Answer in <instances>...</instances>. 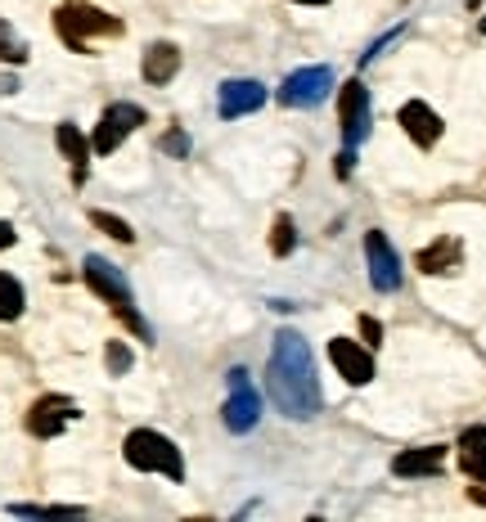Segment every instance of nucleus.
Wrapping results in <instances>:
<instances>
[{"label":"nucleus","instance_id":"obj_1","mask_svg":"<svg viewBox=\"0 0 486 522\" xmlns=\"http://www.w3.org/2000/svg\"><path fill=\"white\" fill-rule=\"evenodd\" d=\"M266 378H270V396H275V405L288 419H311L320 410L315 360H311V347L302 342V333H293V329L279 333L275 347H270Z\"/></svg>","mask_w":486,"mask_h":522},{"label":"nucleus","instance_id":"obj_2","mask_svg":"<svg viewBox=\"0 0 486 522\" xmlns=\"http://www.w3.org/2000/svg\"><path fill=\"white\" fill-rule=\"evenodd\" d=\"M122 455H126V464L131 468H140V473H167V477H185V464H180V450L171 446L162 432H153V428H135L131 437H126V446H122Z\"/></svg>","mask_w":486,"mask_h":522},{"label":"nucleus","instance_id":"obj_3","mask_svg":"<svg viewBox=\"0 0 486 522\" xmlns=\"http://www.w3.org/2000/svg\"><path fill=\"white\" fill-rule=\"evenodd\" d=\"M86 284L95 288V293L104 297V302H113V311L122 315V320L131 324L135 333H144V338H149V324H144V320H140V311H135L131 288H126V279L117 275V270L108 266L104 257H86Z\"/></svg>","mask_w":486,"mask_h":522},{"label":"nucleus","instance_id":"obj_4","mask_svg":"<svg viewBox=\"0 0 486 522\" xmlns=\"http://www.w3.org/2000/svg\"><path fill=\"white\" fill-rule=\"evenodd\" d=\"M54 27L63 32V41H68L72 50H86V36H90V32H104V36L122 32V23H117V18L99 14V9H90V5H68V9H59V14H54Z\"/></svg>","mask_w":486,"mask_h":522},{"label":"nucleus","instance_id":"obj_5","mask_svg":"<svg viewBox=\"0 0 486 522\" xmlns=\"http://www.w3.org/2000/svg\"><path fill=\"white\" fill-rule=\"evenodd\" d=\"M329 90H333V68L315 63V68H297L293 77L279 86V99H284L288 108H315Z\"/></svg>","mask_w":486,"mask_h":522},{"label":"nucleus","instance_id":"obj_6","mask_svg":"<svg viewBox=\"0 0 486 522\" xmlns=\"http://www.w3.org/2000/svg\"><path fill=\"white\" fill-rule=\"evenodd\" d=\"M365 257H369V284L378 293H396L401 288V257H396V248L387 243L383 230L365 234Z\"/></svg>","mask_w":486,"mask_h":522},{"label":"nucleus","instance_id":"obj_7","mask_svg":"<svg viewBox=\"0 0 486 522\" xmlns=\"http://www.w3.org/2000/svg\"><path fill=\"white\" fill-rule=\"evenodd\" d=\"M261 419V401L257 392H252L248 374L243 369H234L230 374V401H225V428L230 432H252Z\"/></svg>","mask_w":486,"mask_h":522},{"label":"nucleus","instance_id":"obj_8","mask_svg":"<svg viewBox=\"0 0 486 522\" xmlns=\"http://www.w3.org/2000/svg\"><path fill=\"white\" fill-rule=\"evenodd\" d=\"M140 122H144V108H135V104H113V108H104V117H99V126H95V140H90V149H95V153H113L117 144H122Z\"/></svg>","mask_w":486,"mask_h":522},{"label":"nucleus","instance_id":"obj_9","mask_svg":"<svg viewBox=\"0 0 486 522\" xmlns=\"http://www.w3.org/2000/svg\"><path fill=\"white\" fill-rule=\"evenodd\" d=\"M338 117H342V140H347V149H356L369 135V90L360 86V81H347V90H342V99H338Z\"/></svg>","mask_w":486,"mask_h":522},{"label":"nucleus","instance_id":"obj_10","mask_svg":"<svg viewBox=\"0 0 486 522\" xmlns=\"http://www.w3.org/2000/svg\"><path fill=\"white\" fill-rule=\"evenodd\" d=\"M329 360L338 365V374L347 378L351 387H365L369 378H374V356H369L360 342H351V338H333L329 342Z\"/></svg>","mask_w":486,"mask_h":522},{"label":"nucleus","instance_id":"obj_11","mask_svg":"<svg viewBox=\"0 0 486 522\" xmlns=\"http://www.w3.org/2000/svg\"><path fill=\"white\" fill-rule=\"evenodd\" d=\"M77 414V405L68 401V396H41V401L32 405V414H27V428L36 432V437H54V432H63V423Z\"/></svg>","mask_w":486,"mask_h":522},{"label":"nucleus","instance_id":"obj_12","mask_svg":"<svg viewBox=\"0 0 486 522\" xmlns=\"http://www.w3.org/2000/svg\"><path fill=\"white\" fill-rule=\"evenodd\" d=\"M261 104H266V86H261V81H225L221 86L225 122H234V117H243V113H257Z\"/></svg>","mask_w":486,"mask_h":522},{"label":"nucleus","instance_id":"obj_13","mask_svg":"<svg viewBox=\"0 0 486 522\" xmlns=\"http://www.w3.org/2000/svg\"><path fill=\"white\" fill-rule=\"evenodd\" d=\"M401 126H405V135H410L419 149H432V144L441 140V117L432 113L423 99H410V104L401 108Z\"/></svg>","mask_w":486,"mask_h":522},{"label":"nucleus","instance_id":"obj_14","mask_svg":"<svg viewBox=\"0 0 486 522\" xmlns=\"http://www.w3.org/2000/svg\"><path fill=\"white\" fill-rule=\"evenodd\" d=\"M459 261H464V243L459 239H437V243H428V248L419 252V270L423 275H455L459 270Z\"/></svg>","mask_w":486,"mask_h":522},{"label":"nucleus","instance_id":"obj_15","mask_svg":"<svg viewBox=\"0 0 486 522\" xmlns=\"http://www.w3.org/2000/svg\"><path fill=\"white\" fill-rule=\"evenodd\" d=\"M441 464H446V450L441 446L401 450V455L392 459V473L396 477H432V473H441Z\"/></svg>","mask_w":486,"mask_h":522},{"label":"nucleus","instance_id":"obj_16","mask_svg":"<svg viewBox=\"0 0 486 522\" xmlns=\"http://www.w3.org/2000/svg\"><path fill=\"white\" fill-rule=\"evenodd\" d=\"M180 68V50L171 41H158L144 50V81H153V86H162V81H171Z\"/></svg>","mask_w":486,"mask_h":522},{"label":"nucleus","instance_id":"obj_17","mask_svg":"<svg viewBox=\"0 0 486 522\" xmlns=\"http://www.w3.org/2000/svg\"><path fill=\"white\" fill-rule=\"evenodd\" d=\"M54 140H59V149H63V158L72 162V176L77 180H86V162H90V144L81 140V131L72 122H59V131H54Z\"/></svg>","mask_w":486,"mask_h":522},{"label":"nucleus","instance_id":"obj_18","mask_svg":"<svg viewBox=\"0 0 486 522\" xmlns=\"http://www.w3.org/2000/svg\"><path fill=\"white\" fill-rule=\"evenodd\" d=\"M23 284L14 275H0V320H18L23 315Z\"/></svg>","mask_w":486,"mask_h":522},{"label":"nucleus","instance_id":"obj_19","mask_svg":"<svg viewBox=\"0 0 486 522\" xmlns=\"http://www.w3.org/2000/svg\"><path fill=\"white\" fill-rule=\"evenodd\" d=\"M459 468H464L468 477H486V441H464V450H459Z\"/></svg>","mask_w":486,"mask_h":522},{"label":"nucleus","instance_id":"obj_20","mask_svg":"<svg viewBox=\"0 0 486 522\" xmlns=\"http://www.w3.org/2000/svg\"><path fill=\"white\" fill-rule=\"evenodd\" d=\"M293 248H297L293 221H288V216H275V225H270V252H275V257H288Z\"/></svg>","mask_w":486,"mask_h":522},{"label":"nucleus","instance_id":"obj_21","mask_svg":"<svg viewBox=\"0 0 486 522\" xmlns=\"http://www.w3.org/2000/svg\"><path fill=\"white\" fill-rule=\"evenodd\" d=\"M90 225H99V230H104V234H113L117 243H131V239H135V230H131V225H126L122 216H113V212H90Z\"/></svg>","mask_w":486,"mask_h":522},{"label":"nucleus","instance_id":"obj_22","mask_svg":"<svg viewBox=\"0 0 486 522\" xmlns=\"http://www.w3.org/2000/svg\"><path fill=\"white\" fill-rule=\"evenodd\" d=\"M0 59H9V63H23L27 59V45H18L14 36H9V27H0Z\"/></svg>","mask_w":486,"mask_h":522},{"label":"nucleus","instance_id":"obj_23","mask_svg":"<svg viewBox=\"0 0 486 522\" xmlns=\"http://www.w3.org/2000/svg\"><path fill=\"white\" fill-rule=\"evenodd\" d=\"M108 369H113V374H126V369H131V351H126V342H108Z\"/></svg>","mask_w":486,"mask_h":522},{"label":"nucleus","instance_id":"obj_24","mask_svg":"<svg viewBox=\"0 0 486 522\" xmlns=\"http://www.w3.org/2000/svg\"><path fill=\"white\" fill-rule=\"evenodd\" d=\"M360 338H365L369 347H378V342H383V324H378L374 315H360Z\"/></svg>","mask_w":486,"mask_h":522},{"label":"nucleus","instance_id":"obj_25","mask_svg":"<svg viewBox=\"0 0 486 522\" xmlns=\"http://www.w3.org/2000/svg\"><path fill=\"white\" fill-rule=\"evenodd\" d=\"M162 149H167V153H176V158H180V153H189V140H185V135H180V131H171L167 140H162Z\"/></svg>","mask_w":486,"mask_h":522},{"label":"nucleus","instance_id":"obj_26","mask_svg":"<svg viewBox=\"0 0 486 522\" xmlns=\"http://www.w3.org/2000/svg\"><path fill=\"white\" fill-rule=\"evenodd\" d=\"M351 162H356V153L342 149V153H338V176H351Z\"/></svg>","mask_w":486,"mask_h":522},{"label":"nucleus","instance_id":"obj_27","mask_svg":"<svg viewBox=\"0 0 486 522\" xmlns=\"http://www.w3.org/2000/svg\"><path fill=\"white\" fill-rule=\"evenodd\" d=\"M9 243H14V225L0 221V248H9Z\"/></svg>","mask_w":486,"mask_h":522},{"label":"nucleus","instance_id":"obj_28","mask_svg":"<svg viewBox=\"0 0 486 522\" xmlns=\"http://www.w3.org/2000/svg\"><path fill=\"white\" fill-rule=\"evenodd\" d=\"M468 495H473L477 504H486V477H477V486H473V491H468Z\"/></svg>","mask_w":486,"mask_h":522},{"label":"nucleus","instance_id":"obj_29","mask_svg":"<svg viewBox=\"0 0 486 522\" xmlns=\"http://www.w3.org/2000/svg\"><path fill=\"white\" fill-rule=\"evenodd\" d=\"M297 5H324V0H297Z\"/></svg>","mask_w":486,"mask_h":522},{"label":"nucleus","instance_id":"obj_30","mask_svg":"<svg viewBox=\"0 0 486 522\" xmlns=\"http://www.w3.org/2000/svg\"><path fill=\"white\" fill-rule=\"evenodd\" d=\"M482 32H486V18H482Z\"/></svg>","mask_w":486,"mask_h":522}]
</instances>
